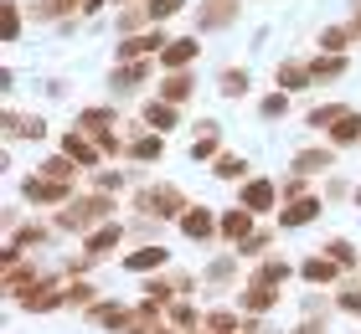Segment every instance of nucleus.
I'll return each instance as SVG.
<instances>
[{
  "label": "nucleus",
  "instance_id": "obj_32",
  "mask_svg": "<svg viewBox=\"0 0 361 334\" xmlns=\"http://www.w3.org/2000/svg\"><path fill=\"white\" fill-rule=\"evenodd\" d=\"M325 252H331V257H336L341 267H351V262H356V247H351L346 237H336V242H325Z\"/></svg>",
  "mask_w": 361,
  "mask_h": 334
},
{
  "label": "nucleus",
  "instance_id": "obj_20",
  "mask_svg": "<svg viewBox=\"0 0 361 334\" xmlns=\"http://www.w3.org/2000/svg\"><path fill=\"white\" fill-rule=\"evenodd\" d=\"M160 98H166V103H186V98H191V77L186 72H171L166 82H160Z\"/></svg>",
  "mask_w": 361,
  "mask_h": 334
},
{
  "label": "nucleus",
  "instance_id": "obj_15",
  "mask_svg": "<svg viewBox=\"0 0 361 334\" xmlns=\"http://www.w3.org/2000/svg\"><path fill=\"white\" fill-rule=\"evenodd\" d=\"M114 242H124V226L119 221H104V231H93V237H88V257H104Z\"/></svg>",
  "mask_w": 361,
  "mask_h": 334
},
{
  "label": "nucleus",
  "instance_id": "obj_10",
  "mask_svg": "<svg viewBox=\"0 0 361 334\" xmlns=\"http://www.w3.org/2000/svg\"><path fill=\"white\" fill-rule=\"evenodd\" d=\"M62 149H68V155L78 160V170H88V165H98V155H104V149H93V144H88V139H83L78 129L68 134V139H62Z\"/></svg>",
  "mask_w": 361,
  "mask_h": 334
},
{
  "label": "nucleus",
  "instance_id": "obj_23",
  "mask_svg": "<svg viewBox=\"0 0 361 334\" xmlns=\"http://www.w3.org/2000/svg\"><path fill=\"white\" fill-rule=\"evenodd\" d=\"M6 129H11V134H21V139H42V134H47V124H42V119H21V113H11Z\"/></svg>",
  "mask_w": 361,
  "mask_h": 334
},
{
  "label": "nucleus",
  "instance_id": "obj_17",
  "mask_svg": "<svg viewBox=\"0 0 361 334\" xmlns=\"http://www.w3.org/2000/svg\"><path fill=\"white\" fill-rule=\"evenodd\" d=\"M331 139H336V144H356V139H361V113L346 108V113L331 124Z\"/></svg>",
  "mask_w": 361,
  "mask_h": 334
},
{
  "label": "nucleus",
  "instance_id": "obj_35",
  "mask_svg": "<svg viewBox=\"0 0 361 334\" xmlns=\"http://www.w3.org/2000/svg\"><path fill=\"white\" fill-rule=\"evenodd\" d=\"M16 37H21V6L6 0V41H16Z\"/></svg>",
  "mask_w": 361,
  "mask_h": 334
},
{
  "label": "nucleus",
  "instance_id": "obj_16",
  "mask_svg": "<svg viewBox=\"0 0 361 334\" xmlns=\"http://www.w3.org/2000/svg\"><path fill=\"white\" fill-rule=\"evenodd\" d=\"M331 165H336L331 149H305V155L294 160V170H300V175H320V170H331Z\"/></svg>",
  "mask_w": 361,
  "mask_h": 334
},
{
  "label": "nucleus",
  "instance_id": "obj_27",
  "mask_svg": "<svg viewBox=\"0 0 361 334\" xmlns=\"http://www.w3.org/2000/svg\"><path fill=\"white\" fill-rule=\"evenodd\" d=\"M160 149H166V139H160V134H145V139L129 144V155H135V160H155Z\"/></svg>",
  "mask_w": 361,
  "mask_h": 334
},
{
  "label": "nucleus",
  "instance_id": "obj_33",
  "mask_svg": "<svg viewBox=\"0 0 361 334\" xmlns=\"http://www.w3.org/2000/svg\"><path fill=\"white\" fill-rule=\"evenodd\" d=\"M42 170L52 175V180H73V155H57V160H47Z\"/></svg>",
  "mask_w": 361,
  "mask_h": 334
},
{
  "label": "nucleus",
  "instance_id": "obj_5",
  "mask_svg": "<svg viewBox=\"0 0 361 334\" xmlns=\"http://www.w3.org/2000/svg\"><path fill=\"white\" fill-rule=\"evenodd\" d=\"M279 304V288H274V283H248V288H243V309H248V314H264V309H274Z\"/></svg>",
  "mask_w": 361,
  "mask_h": 334
},
{
  "label": "nucleus",
  "instance_id": "obj_18",
  "mask_svg": "<svg viewBox=\"0 0 361 334\" xmlns=\"http://www.w3.org/2000/svg\"><path fill=\"white\" fill-rule=\"evenodd\" d=\"M196 52H202V41H171L166 46V52H160V62H166V67H176V72H180V67H186Z\"/></svg>",
  "mask_w": 361,
  "mask_h": 334
},
{
  "label": "nucleus",
  "instance_id": "obj_34",
  "mask_svg": "<svg viewBox=\"0 0 361 334\" xmlns=\"http://www.w3.org/2000/svg\"><path fill=\"white\" fill-rule=\"evenodd\" d=\"M93 319H98V324H124L129 314H124L119 304H98V309H93Z\"/></svg>",
  "mask_w": 361,
  "mask_h": 334
},
{
  "label": "nucleus",
  "instance_id": "obj_6",
  "mask_svg": "<svg viewBox=\"0 0 361 334\" xmlns=\"http://www.w3.org/2000/svg\"><path fill=\"white\" fill-rule=\"evenodd\" d=\"M222 237H227V242H243V237H253V211H248V206L227 211V216H222Z\"/></svg>",
  "mask_w": 361,
  "mask_h": 334
},
{
  "label": "nucleus",
  "instance_id": "obj_11",
  "mask_svg": "<svg viewBox=\"0 0 361 334\" xmlns=\"http://www.w3.org/2000/svg\"><path fill=\"white\" fill-rule=\"evenodd\" d=\"M166 247H140V252H129L124 257V267H129V273H150V267H166Z\"/></svg>",
  "mask_w": 361,
  "mask_h": 334
},
{
  "label": "nucleus",
  "instance_id": "obj_24",
  "mask_svg": "<svg viewBox=\"0 0 361 334\" xmlns=\"http://www.w3.org/2000/svg\"><path fill=\"white\" fill-rule=\"evenodd\" d=\"M346 46H351V31L346 26H331V31H320V52H346Z\"/></svg>",
  "mask_w": 361,
  "mask_h": 334
},
{
  "label": "nucleus",
  "instance_id": "obj_26",
  "mask_svg": "<svg viewBox=\"0 0 361 334\" xmlns=\"http://www.w3.org/2000/svg\"><path fill=\"white\" fill-rule=\"evenodd\" d=\"M222 93L243 98V93H248V72H243V67H227V72H222Z\"/></svg>",
  "mask_w": 361,
  "mask_h": 334
},
{
  "label": "nucleus",
  "instance_id": "obj_29",
  "mask_svg": "<svg viewBox=\"0 0 361 334\" xmlns=\"http://www.w3.org/2000/svg\"><path fill=\"white\" fill-rule=\"evenodd\" d=\"M217 175L222 180H243V175H248V165H243L238 155H217Z\"/></svg>",
  "mask_w": 361,
  "mask_h": 334
},
{
  "label": "nucleus",
  "instance_id": "obj_1",
  "mask_svg": "<svg viewBox=\"0 0 361 334\" xmlns=\"http://www.w3.org/2000/svg\"><path fill=\"white\" fill-rule=\"evenodd\" d=\"M109 211H114V200H109V195H88V200H73V206H62V211H57V226H68V231H88L93 221H109Z\"/></svg>",
  "mask_w": 361,
  "mask_h": 334
},
{
  "label": "nucleus",
  "instance_id": "obj_4",
  "mask_svg": "<svg viewBox=\"0 0 361 334\" xmlns=\"http://www.w3.org/2000/svg\"><path fill=\"white\" fill-rule=\"evenodd\" d=\"M166 46H171L166 31H150V37H129V41H119V62H135V57H145V52H166Z\"/></svg>",
  "mask_w": 361,
  "mask_h": 334
},
{
  "label": "nucleus",
  "instance_id": "obj_9",
  "mask_svg": "<svg viewBox=\"0 0 361 334\" xmlns=\"http://www.w3.org/2000/svg\"><path fill=\"white\" fill-rule=\"evenodd\" d=\"M145 124H150L155 134H166V129L180 124V113H176V103H166V98H160V103H145Z\"/></svg>",
  "mask_w": 361,
  "mask_h": 334
},
{
  "label": "nucleus",
  "instance_id": "obj_28",
  "mask_svg": "<svg viewBox=\"0 0 361 334\" xmlns=\"http://www.w3.org/2000/svg\"><path fill=\"white\" fill-rule=\"evenodd\" d=\"M341 113H346V108H341V103H325V108H310V129H331V124L341 119Z\"/></svg>",
  "mask_w": 361,
  "mask_h": 334
},
{
  "label": "nucleus",
  "instance_id": "obj_37",
  "mask_svg": "<svg viewBox=\"0 0 361 334\" xmlns=\"http://www.w3.org/2000/svg\"><path fill=\"white\" fill-rule=\"evenodd\" d=\"M88 298H93L88 283H73V288H68V304H88Z\"/></svg>",
  "mask_w": 361,
  "mask_h": 334
},
{
  "label": "nucleus",
  "instance_id": "obj_36",
  "mask_svg": "<svg viewBox=\"0 0 361 334\" xmlns=\"http://www.w3.org/2000/svg\"><path fill=\"white\" fill-rule=\"evenodd\" d=\"M180 6H186V0H150V6H145V11H150L155 21H166V15H176Z\"/></svg>",
  "mask_w": 361,
  "mask_h": 334
},
{
  "label": "nucleus",
  "instance_id": "obj_8",
  "mask_svg": "<svg viewBox=\"0 0 361 334\" xmlns=\"http://www.w3.org/2000/svg\"><path fill=\"white\" fill-rule=\"evenodd\" d=\"M212 226H217V221H212V211H207V206H191L186 216H180V231H186V237H196V242H207V237H212Z\"/></svg>",
  "mask_w": 361,
  "mask_h": 334
},
{
  "label": "nucleus",
  "instance_id": "obj_31",
  "mask_svg": "<svg viewBox=\"0 0 361 334\" xmlns=\"http://www.w3.org/2000/svg\"><path fill=\"white\" fill-rule=\"evenodd\" d=\"M258 113H264V119H284V113H289V98H284V88H279V93H269Z\"/></svg>",
  "mask_w": 361,
  "mask_h": 334
},
{
  "label": "nucleus",
  "instance_id": "obj_30",
  "mask_svg": "<svg viewBox=\"0 0 361 334\" xmlns=\"http://www.w3.org/2000/svg\"><path fill=\"white\" fill-rule=\"evenodd\" d=\"M253 278H258V283H279V278H289V262H284V257H269Z\"/></svg>",
  "mask_w": 361,
  "mask_h": 334
},
{
  "label": "nucleus",
  "instance_id": "obj_2",
  "mask_svg": "<svg viewBox=\"0 0 361 334\" xmlns=\"http://www.w3.org/2000/svg\"><path fill=\"white\" fill-rule=\"evenodd\" d=\"M180 206H186V200H180L176 186H160V191H145V195H140V211H145V216H186Z\"/></svg>",
  "mask_w": 361,
  "mask_h": 334
},
{
  "label": "nucleus",
  "instance_id": "obj_19",
  "mask_svg": "<svg viewBox=\"0 0 361 334\" xmlns=\"http://www.w3.org/2000/svg\"><path fill=\"white\" fill-rule=\"evenodd\" d=\"M310 82H315V77H310V67H300V62H284V67H279V88H284V93L310 88Z\"/></svg>",
  "mask_w": 361,
  "mask_h": 334
},
{
  "label": "nucleus",
  "instance_id": "obj_21",
  "mask_svg": "<svg viewBox=\"0 0 361 334\" xmlns=\"http://www.w3.org/2000/svg\"><path fill=\"white\" fill-rule=\"evenodd\" d=\"M145 77H150V67H140V62H135V67H124V72H114V93H135Z\"/></svg>",
  "mask_w": 361,
  "mask_h": 334
},
{
  "label": "nucleus",
  "instance_id": "obj_22",
  "mask_svg": "<svg viewBox=\"0 0 361 334\" xmlns=\"http://www.w3.org/2000/svg\"><path fill=\"white\" fill-rule=\"evenodd\" d=\"M341 72H346V57H320V62H310V77H315V82H325V77H341Z\"/></svg>",
  "mask_w": 361,
  "mask_h": 334
},
{
  "label": "nucleus",
  "instance_id": "obj_12",
  "mask_svg": "<svg viewBox=\"0 0 361 334\" xmlns=\"http://www.w3.org/2000/svg\"><path fill=\"white\" fill-rule=\"evenodd\" d=\"M243 206L248 211H269L274 206V180H248V186H243Z\"/></svg>",
  "mask_w": 361,
  "mask_h": 334
},
{
  "label": "nucleus",
  "instance_id": "obj_25",
  "mask_svg": "<svg viewBox=\"0 0 361 334\" xmlns=\"http://www.w3.org/2000/svg\"><path fill=\"white\" fill-rule=\"evenodd\" d=\"M212 155H217V129H202V134H196V144H191V160H212Z\"/></svg>",
  "mask_w": 361,
  "mask_h": 334
},
{
  "label": "nucleus",
  "instance_id": "obj_3",
  "mask_svg": "<svg viewBox=\"0 0 361 334\" xmlns=\"http://www.w3.org/2000/svg\"><path fill=\"white\" fill-rule=\"evenodd\" d=\"M26 200L57 206V200H68V180H52V175H31V180H26Z\"/></svg>",
  "mask_w": 361,
  "mask_h": 334
},
{
  "label": "nucleus",
  "instance_id": "obj_13",
  "mask_svg": "<svg viewBox=\"0 0 361 334\" xmlns=\"http://www.w3.org/2000/svg\"><path fill=\"white\" fill-rule=\"evenodd\" d=\"M300 273H305L310 283H336V273H341V262H336L331 252H320V257H310V262L300 267Z\"/></svg>",
  "mask_w": 361,
  "mask_h": 334
},
{
  "label": "nucleus",
  "instance_id": "obj_38",
  "mask_svg": "<svg viewBox=\"0 0 361 334\" xmlns=\"http://www.w3.org/2000/svg\"><path fill=\"white\" fill-rule=\"evenodd\" d=\"M341 309H346V314H361V293H356V288L341 293Z\"/></svg>",
  "mask_w": 361,
  "mask_h": 334
},
{
  "label": "nucleus",
  "instance_id": "obj_39",
  "mask_svg": "<svg viewBox=\"0 0 361 334\" xmlns=\"http://www.w3.org/2000/svg\"><path fill=\"white\" fill-rule=\"evenodd\" d=\"M104 6H109V0H83V15H98Z\"/></svg>",
  "mask_w": 361,
  "mask_h": 334
},
{
  "label": "nucleus",
  "instance_id": "obj_14",
  "mask_svg": "<svg viewBox=\"0 0 361 334\" xmlns=\"http://www.w3.org/2000/svg\"><path fill=\"white\" fill-rule=\"evenodd\" d=\"M238 15V0H212V6L196 15V21H202V31H212V26H227Z\"/></svg>",
  "mask_w": 361,
  "mask_h": 334
},
{
  "label": "nucleus",
  "instance_id": "obj_7",
  "mask_svg": "<svg viewBox=\"0 0 361 334\" xmlns=\"http://www.w3.org/2000/svg\"><path fill=\"white\" fill-rule=\"evenodd\" d=\"M315 216H320V200H315V195H300L294 206H284V216H279V221H284V226H310Z\"/></svg>",
  "mask_w": 361,
  "mask_h": 334
},
{
  "label": "nucleus",
  "instance_id": "obj_40",
  "mask_svg": "<svg viewBox=\"0 0 361 334\" xmlns=\"http://www.w3.org/2000/svg\"><path fill=\"white\" fill-rule=\"evenodd\" d=\"M356 206H361V186H356Z\"/></svg>",
  "mask_w": 361,
  "mask_h": 334
}]
</instances>
